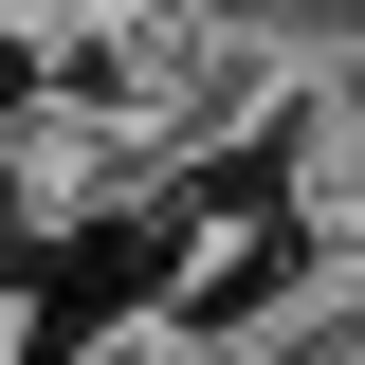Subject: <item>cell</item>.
Here are the masks:
<instances>
[{
  "instance_id": "1",
  "label": "cell",
  "mask_w": 365,
  "mask_h": 365,
  "mask_svg": "<svg viewBox=\"0 0 365 365\" xmlns=\"http://www.w3.org/2000/svg\"><path fill=\"white\" fill-rule=\"evenodd\" d=\"M0 19H19V0H0Z\"/></svg>"
}]
</instances>
